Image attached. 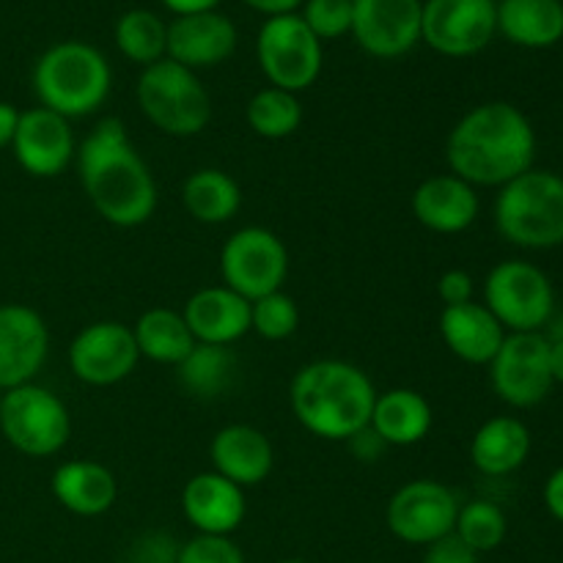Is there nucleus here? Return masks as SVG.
<instances>
[{
  "label": "nucleus",
  "mask_w": 563,
  "mask_h": 563,
  "mask_svg": "<svg viewBox=\"0 0 563 563\" xmlns=\"http://www.w3.org/2000/svg\"><path fill=\"white\" fill-rule=\"evenodd\" d=\"M489 383L498 399L515 410L542 405L555 385L550 374V339L542 333H506L489 363Z\"/></svg>",
  "instance_id": "9b49d317"
},
{
  "label": "nucleus",
  "mask_w": 563,
  "mask_h": 563,
  "mask_svg": "<svg viewBox=\"0 0 563 563\" xmlns=\"http://www.w3.org/2000/svg\"><path fill=\"white\" fill-rule=\"evenodd\" d=\"M135 97L148 124L170 137H192L212 121V97L203 82L196 71L170 58L141 71Z\"/></svg>",
  "instance_id": "423d86ee"
},
{
  "label": "nucleus",
  "mask_w": 563,
  "mask_h": 563,
  "mask_svg": "<svg viewBox=\"0 0 563 563\" xmlns=\"http://www.w3.org/2000/svg\"><path fill=\"white\" fill-rule=\"evenodd\" d=\"M176 368H179V383L187 394L198 396V399H214V396L225 394V388L231 385L234 355L229 346L196 344Z\"/></svg>",
  "instance_id": "c756f323"
},
{
  "label": "nucleus",
  "mask_w": 563,
  "mask_h": 563,
  "mask_svg": "<svg viewBox=\"0 0 563 563\" xmlns=\"http://www.w3.org/2000/svg\"><path fill=\"white\" fill-rule=\"evenodd\" d=\"M16 124H20V110L11 102H3V99H0V148L11 146Z\"/></svg>",
  "instance_id": "a19ab883"
},
{
  "label": "nucleus",
  "mask_w": 563,
  "mask_h": 563,
  "mask_svg": "<svg viewBox=\"0 0 563 563\" xmlns=\"http://www.w3.org/2000/svg\"><path fill=\"white\" fill-rule=\"evenodd\" d=\"M440 335L451 355L471 366H489L506 339V330L484 302L449 306L440 313Z\"/></svg>",
  "instance_id": "5701e85b"
},
{
  "label": "nucleus",
  "mask_w": 563,
  "mask_h": 563,
  "mask_svg": "<svg viewBox=\"0 0 563 563\" xmlns=\"http://www.w3.org/2000/svg\"><path fill=\"white\" fill-rule=\"evenodd\" d=\"M476 187L454 174H434L412 192V214L434 234H462L478 218Z\"/></svg>",
  "instance_id": "aec40b11"
},
{
  "label": "nucleus",
  "mask_w": 563,
  "mask_h": 563,
  "mask_svg": "<svg viewBox=\"0 0 563 563\" xmlns=\"http://www.w3.org/2000/svg\"><path fill=\"white\" fill-rule=\"evenodd\" d=\"M256 55L273 88L300 93L322 75V42L300 14L269 16L258 31Z\"/></svg>",
  "instance_id": "1a4fd4ad"
},
{
  "label": "nucleus",
  "mask_w": 563,
  "mask_h": 563,
  "mask_svg": "<svg viewBox=\"0 0 563 563\" xmlns=\"http://www.w3.org/2000/svg\"><path fill=\"white\" fill-rule=\"evenodd\" d=\"M509 522L504 509L493 500H471L460 506L454 533L473 550V553H493L504 544Z\"/></svg>",
  "instance_id": "473e14b6"
},
{
  "label": "nucleus",
  "mask_w": 563,
  "mask_h": 563,
  "mask_svg": "<svg viewBox=\"0 0 563 563\" xmlns=\"http://www.w3.org/2000/svg\"><path fill=\"white\" fill-rule=\"evenodd\" d=\"M278 563H302V561H295V559H289V561H278Z\"/></svg>",
  "instance_id": "a18cd8bd"
},
{
  "label": "nucleus",
  "mask_w": 563,
  "mask_h": 563,
  "mask_svg": "<svg viewBox=\"0 0 563 563\" xmlns=\"http://www.w3.org/2000/svg\"><path fill=\"white\" fill-rule=\"evenodd\" d=\"M196 344L231 346L251 333V302L229 286L198 289L181 308Z\"/></svg>",
  "instance_id": "412c9836"
},
{
  "label": "nucleus",
  "mask_w": 563,
  "mask_h": 563,
  "mask_svg": "<svg viewBox=\"0 0 563 563\" xmlns=\"http://www.w3.org/2000/svg\"><path fill=\"white\" fill-rule=\"evenodd\" d=\"M544 506H548L550 515L555 517V520L563 522V465L559 471L550 473V478L544 482Z\"/></svg>",
  "instance_id": "58836bf2"
},
{
  "label": "nucleus",
  "mask_w": 563,
  "mask_h": 563,
  "mask_svg": "<svg viewBox=\"0 0 563 563\" xmlns=\"http://www.w3.org/2000/svg\"><path fill=\"white\" fill-rule=\"evenodd\" d=\"M69 368L80 383L93 388L119 385L135 372L137 352L132 328L115 319H99L86 324L69 344Z\"/></svg>",
  "instance_id": "4468645a"
},
{
  "label": "nucleus",
  "mask_w": 563,
  "mask_h": 563,
  "mask_svg": "<svg viewBox=\"0 0 563 563\" xmlns=\"http://www.w3.org/2000/svg\"><path fill=\"white\" fill-rule=\"evenodd\" d=\"M181 515L198 537H231L247 515L245 489L214 471L198 473L181 489Z\"/></svg>",
  "instance_id": "a211bd4d"
},
{
  "label": "nucleus",
  "mask_w": 563,
  "mask_h": 563,
  "mask_svg": "<svg viewBox=\"0 0 563 563\" xmlns=\"http://www.w3.org/2000/svg\"><path fill=\"white\" fill-rule=\"evenodd\" d=\"M537 130L511 102H484L467 110L449 132V174L473 187H504L533 168Z\"/></svg>",
  "instance_id": "f03ea898"
},
{
  "label": "nucleus",
  "mask_w": 563,
  "mask_h": 563,
  "mask_svg": "<svg viewBox=\"0 0 563 563\" xmlns=\"http://www.w3.org/2000/svg\"><path fill=\"white\" fill-rule=\"evenodd\" d=\"M531 429L515 416H495L476 429L471 462L482 476L504 478L520 471L531 456Z\"/></svg>",
  "instance_id": "393cba45"
},
{
  "label": "nucleus",
  "mask_w": 563,
  "mask_h": 563,
  "mask_svg": "<svg viewBox=\"0 0 563 563\" xmlns=\"http://www.w3.org/2000/svg\"><path fill=\"white\" fill-rule=\"evenodd\" d=\"M498 33L528 49L553 47L563 38L561 0H500Z\"/></svg>",
  "instance_id": "bb28decb"
},
{
  "label": "nucleus",
  "mask_w": 563,
  "mask_h": 563,
  "mask_svg": "<svg viewBox=\"0 0 563 563\" xmlns=\"http://www.w3.org/2000/svg\"><path fill=\"white\" fill-rule=\"evenodd\" d=\"M220 0H163L165 9L174 11L176 16L185 14H201V11H214Z\"/></svg>",
  "instance_id": "37998d69"
},
{
  "label": "nucleus",
  "mask_w": 563,
  "mask_h": 563,
  "mask_svg": "<svg viewBox=\"0 0 563 563\" xmlns=\"http://www.w3.org/2000/svg\"><path fill=\"white\" fill-rule=\"evenodd\" d=\"M498 33L495 0H427L421 42L445 58H471Z\"/></svg>",
  "instance_id": "ddd939ff"
},
{
  "label": "nucleus",
  "mask_w": 563,
  "mask_h": 563,
  "mask_svg": "<svg viewBox=\"0 0 563 563\" xmlns=\"http://www.w3.org/2000/svg\"><path fill=\"white\" fill-rule=\"evenodd\" d=\"M247 126L258 137L267 141H284L295 135L302 124V104L297 93L284 91V88H262L251 97L245 110Z\"/></svg>",
  "instance_id": "2f4dec72"
},
{
  "label": "nucleus",
  "mask_w": 563,
  "mask_h": 563,
  "mask_svg": "<svg viewBox=\"0 0 563 563\" xmlns=\"http://www.w3.org/2000/svg\"><path fill=\"white\" fill-rule=\"evenodd\" d=\"M187 214L203 225L229 223L242 207V190L234 176L220 168H198L181 185Z\"/></svg>",
  "instance_id": "cd10ccee"
},
{
  "label": "nucleus",
  "mask_w": 563,
  "mask_h": 563,
  "mask_svg": "<svg viewBox=\"0 0 563 563\" xmlns=\"http://www.w3.org/2000/svg\"><path fill=\"white\" fill-rule=\"evenodd\" d=\"M223 286L247 302L284 289L289 275V251L275 231L264 225H245L225 240L220 251Z\"/></svg>",
  "instance_id": "9d476101"
},
{
  "label": "nucleus",
  "mask_w": 563,
  "mask_h": 563,
  "mask_svg": "<svg viewBox=\"0 0 563 563\" xmlns=\"http://www.w3.org/2000/svg\"><path fill=\"white\" fill-rule=\"evenodd\" d=\"M495 229L526 251L563 245V179L553 170L531 168L498 187Z\"/></svg>",
  "instance_id": "39448f33"
},
{
  "label": "nucleus",
  "mask_w": 563,
  "mask_h": 563,
  "mask_svg": "<svg viewBox=\"0 0 563 563\" xmlns=\"http://www.w3.org/2000/svg\"><path fill=\"white\" fill-rule=\"evenodd\" d=\"M300 16L319 42L341 38L352 31V0H306Z\"/></svg>",
  "instance_id": "f704fd0d"
},
{
  "label": "nucleus",
  "mask_w": 563,
  "mask_h": 563,
  "mask_svg": "<svg viewBox=\"0 0 563 563\" xmlns=\"http://www.w3.org/2000/svg\"><path fill=\"white\" fill-rule=\"evenodd\" d=\"M132 335H135L141 357L159 366H179L187 352L196 346L181 311H170V308H148L146 313H141L132 324Z\"/></svg>",
  "instance_id": "c85d7f7f"
},
{
  "label": "nucleus",
  "mask_w": 563,
  "mask_h": 563,
  "mask_svg": "<svg viewBox=\"0 0 563 563\" xmlns=\"http://www.w3.org/2000/svg\"><path fill=\"white\" fill-rule=\"evenodd\" d=\"M0 401H3V394H0Z\"/></svg>",
  "instance_id": "49530a36"
},
{
  "label": "nucleus",
  "mask_w": 563,
  "mask_h": 563,
  "mask_svg": "<svg viewBox=\"0 0 563 563\" xmlns=\"http://www.w3.org/2000/svg\"><path fill=\"white\" fill-rule=\"evenodd\" d=\"M209 460L214 473L247 489L267 482L275 465V449L262 429L251 423H229L212 438Z\"/></svg>",
  "instance_id": "4be33fe9"
},
{
  "label": "nucleus",
  "mask_w": 563,
  "mask_h": 563,
  "mask_svg": "<svg viewBox=\"0 0 563 563\" xmlns=\"http://www.w3.org/2000/svg\"><path fill=\"white\" fill-rule=\"evenodd\" d=\"M236 49V27L220 11L176 16L168 25V47L165 58L187 66V69H207L223 64Z\"/></svg>",
  "instance_id": "6ab92c4d"
},
{
  "label": "nucleus",
  "mask_w": 563,
  "mask_h": 563,
  "mask_svg": "<svg viewBox=\"0 0 563 563\" xmlns=\"http://www.w3.org/2000/svg\"><path fill=\"white\" fill-rule=\"evenodd\" d=\"M350 443H352V449H355L357 460H363V462L377 460V456L383 454L385 449H388V445H385L383 440H379L377 434L372 432V427H366V429H363V432H357L355 438L350 440Z\"/></svg>",
  "instance_id": "ea45409f"
},
{
  "label": "nucleus",
  "mask_w": 563,
  "mask_h": 563,
  "mask_svg": "<svg viewBox=\"0 0 563 563\" xmlns=\"http://www.w3.org/2000/svg\"><path fill=\"white\" fill-rule=\"evenodd\" d=\"M115 47L132 64L143 69L165 58L168 47V25L148 9H132L115 22Z\"/></svg>",
  "instance_id": "7c9ffc66"
},
{
  "label": "nucleus",
  "mask_w": 563,
  "mask_h": 563,
  "mask_svg": "<svg viewBox=\"0 0 563 563\" xmlns=\"http://www.w3.org/2000/svg\"><path fill=\"white\" fill-rule=\"evenodd\" d=\"M460 500L454 489L434 478H416L399 487L390 498L385 522L399 542L429 548L454 533Z\"/></svg>",
  "instance_id": "f8f14e48"
},
{
  "label": "nucleus",
  "mask_w": 563,
  "mask_h": 563,
  "mask_svg": "<svg viewBox=\"0 0 563 563\" xmlns=\"http://www.w3.org/2000/svg\"><path fill=\"white\" fill-rule=\"evenodd\" d=\"M289 401L297 423L313 438L350 443L372 423L377 388L361 366L328 357L295 374Z\"/></svg>",
  "instance_id": "7ed1b4c3"
},
{
  "label": "nucleus",
  "mask_w": 563,
  "mask_h": 563,
  "mask_svg": "<svg viewBox=\"0 0 563 563\" xmlns=\"http://www.w3.org/2000/svg\"><path fill=\"white\" fill-rule=\"evenodd\" d=\"M11 152H14L16 165L27 176L53 179L60 170H66V165L75 159L77 152L69 119L42 108V104L25 110V113H20Z\"/></svg>",
  "instance_id": "f3484780"
},
{
  "label": "nucleus",
  "mask_w": 563,
  "mask_h": 563,
  "mask_svg": "<svg viewBox=\"0 0 563 563\" xmlns=\"http://www.w3.org/2000/svg\"><path fill=\"white\" fill-rule=\"evenodd\" d=\"M77 176L104 223L137 229L157 209V181L119 119H102L77 146Z\"/></svg>",
  "instance_id": "f257e3e1"
},
{
  "label": "nucleus",
  "mask_w": 563,
  "mask_h": 563,
  "mask_svg": "<svg viewBox=\"0 0 563 563\" xmlns=\"http://www.w3.org/2000/svg\"><path fill=\"white\" fill-rule=\"evenodd\" d=\"M251 9L262 11L267 16H280V14H297V9L302 5V0H242Z\"/></svg>",
  "instance_id": "79ce46f5"
},
{
  "label": "nucleus",
  "mask_w": 563,
  "mask_h": 563,
  "mask_svg": "<svg viewBox=\"0 0 563 563\" xmlns=\"http://www.w3.org/2000/svg\"><path fill=\"white\" fill-rule=\"evenodd\" d=\"M484 306L506 333H539L555 311V289L537 264L509 258L484 278Z\"/></svg>",
  "instance_id": "6e6552de"
},
{
  "label": "nucleus",
  "mask_w": 563,
  "mask_h": 563,
  "mask_svg": "<svg viewBox=\"0 0 563 563\" xmlns=\"http://www.w3.org/2000/svg\"><path fill=\"white\" fill-rule=\"evenodd\" d=\"M0 434L5 443L31 460L53 456L69 443L71 418L64 401L36 383L3 390Z\"/></svg>",
  "instance_id": "0eeeda50"
},
{
  "label": "nucleus",
  "mask_w": 563,
  "mask_h": 563,
  "mask_svg": "<svg viewBox=\"0 0 563 563\" xmlns=\"http://www.w3.org/2000/svg\"><path fill=\"white\" fill-rule=\"evenodd\" d=\"M368 427L385 445L407 449V445H418L421 440H427L434 427V410L427 396L418 390L394 388L377 394Z\"/></svg>",
  "instance_id": "a878e982"
},
{
  "label": "nucleus",
  "mask_w": 563,
  "mask_h": 563,
  "mask_svg": "<svg viewBox=\"0 0 563 563\" xmlns=\"http://www.w3.org/2000/svg\"><path fill=\"white\" fill-rule=\"evenodd\" d=\"M550 374L555 385H563V335L550 341Z\"/></svg>",
  "instance_id": "c03bdc74"
},
{
  "label": "nucleus",
  "mask_w": 563,
  "mask_h": 563,
  "mask_svg": "<svg viewBox=\"0 0 563 563\" xmlns=\"http://www.w3.org/2000/svg\"><path fill=\"white\" fill-rule=\"evenodd\" d=\"M438 295L443 300V308L465 306V302H473L476 280H473V275L467 269H445L438 280Z\"/></svg>",
  "instance_id": "e433bc0d"
},
{
  "label": "nucleus",
  "mask_w": 563,
  "mask_h": 563,
  "mask_svg": "<svg viewBox=\"0 0 563 563\" xmlns=\"http://www.w3.org/2000/svg\"><path fill=\"white\" fill-rule=\"evenodd\" d=\"M113 71L93 44L58 42L38 55L33 66V91L38 104L64 119H86L110 97Z\"/></svg>",
  "instance_id": "20e7f679"
},
{
  "label": "nucleus",
  "mask_w": 563,
  "mask_h": 563,
  "mask_svg": "<svg viewBox=\"0 0 563 563\" xmlns=\"http://www.w3.org/2000/svg\"><path fill=\"white\" fill-rule=\"evenodd\" d=\"M300 328V306L284 289L251 302V330L267 341H286Z\"/></svg>",
  "instance_id": "72a5a7b5"
},
{
  "label": "nucleus",
  "mask_w": 563,
  "mask_h": 563,
  "mask_svg": "<svg viewBox=\"0 0 563 563\" xmlns=\"http://www.w3.org/2000/svg\"><path fill=\"white\" fill-rule=\"evenodd\" d=\"M423 563H478V553H473L456 533H449V537L429 544Z\"/></svg>",
  "instance_id": "4c0bfd02"
},
{
  "label": "nucleus",
  "mask_w": 563,
  "mask_h": 563,
  "mask_svg": "<svg viewBox=\"0 0 563 563\" xmlns=\"http://www.w3.org/2000/svg\"><path fill=\"white\" fill-rule=\"evenodd\" d=\"M421 0H352V36L374 58H401L421 42Z\"/></svg>",
  "instance_id": "2eb2a0df"
},
{
  "label": "nucleus",
  "mask_w": 563,
  "mask_h": 563,
  "mask_svg": "<svg viewBox=\"0 0 563 563\" xmlns=\"http://www.w3.org/2000/svg\"><path fill=\"white\" fill-rule=\"evenodd\" d=\"M176 563H245V555L229 537H192L179 548Z\"/></svg>",
  "instance_id": "c9c22d12"
},
{
  "label": "nucleus",
  "mask_w": 563,
  "mask_h": 563,
  "mask_svg": "<svg viewBox=\"0 0 563 563\" xmlns=\"http://www.w3.org/2000/svg\"><path fill=\"white\" fill-rule=\"evenodd\" d=\"M49 355L42 313L22 302L0 306V394L33 383Z\"/></svg>",
  "instance_id": "dca6fc26"
},
{
  "label": "nucleus",
  "mask_w": 563,
  "mask_h": 563,
  "mask_svg": "<svg viewBox=\"0 0 563 563\" xmlns=\"http://www.w3.org/2000/svg\"><path fill=\"white\" fill-rule=\"evenodd\" d=\"M53 498L77 517H99L113 509L119 498L115 476L97 460H69L55 467L49 478Z\"/></svg>",
  "instance_id": "b1692460"
}]
</instances>
